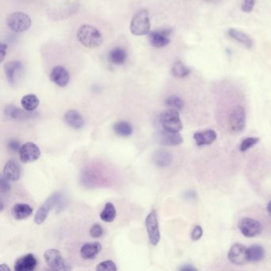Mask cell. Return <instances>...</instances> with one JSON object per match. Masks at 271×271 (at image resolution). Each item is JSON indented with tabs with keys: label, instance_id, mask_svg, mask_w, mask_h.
<instances>
[{
	"label": "cell",
	"instance_id": "cell-1",
	"mask_svg": "<svg viewBox=\"0 0 271 271\" xmlns=\"http://www.w3.org/2000/svg\"><path fill=\"white\" fill-rule=\"evenodd\" d=\"M77 39L86 48L96 49L103 43L102 34L94 26L82 25L78 29Z\"/></svg>",
	"mask_w": 271,
	"mask_h": 271
},
{
	"label": "cell",
	"instance_id": "cell-2",
	"mask_svg": "<svg viewBox=\"0 0 271 271\" xmlns=\"http://www.w3.org/2000/svg\"><path fill=\"white\" fill-rule=\"evenodd\" d=\"M64 203H65V199H64L63 195L60 192H56L50 196L46 201L44 202L42 205L38 208V210L35 214V218H34L35 223H37L38 225L42 224L47 219L50 211L52 210L55 206L57 208H61L63 206Z\"/></svg>",
	"mask_w": 271,
	"mask_h": 271
},
{
	"label": "cell",
	"instance_id": "cell-3",
	"mask_svg": "<svg viewBox=\"0 0 271 271\" xmlns=\"http://www.w3.org/2000/svg\"><path fill=\"white\" fill-rule=\"evenodd\" d=\"M160 123L163 130L171 133H179L182 130V122L178 110L170 108L163 111L160 115Z\"/></svg>",
	"mask_w": 271,
	"mask_h": 271
},
{
	"label": "cell",
	"instance_id": "cell-4",
	"mask_svg": "<svg viewBox=\"0 0 271 271\" xmlns=\"http://www.w3.org/2000/svg\"><path fill=\"white\" fill-rule=\"evenodd\" d=\"M130 32L135 36L148 35L150 31V18L146 10H141L133 17L130 26Z\"/></svg>",
	"mask_w": 271,
	"mask_h": 271
},
{
	"label": "cell",
	"instance_id": "cell-5",
	"mask_svg": "<svg viewBox=\"0 0 271 271\" xmlns=\"http://www.w3.org/2000/svg\"><path fill=\"white\" fill-rule=\"evenodd\" d=\"M7 26L11 31L22 33L27 31L31 26V19L24 12H14L9 15L6 19Z\"/></svg>",
	"mask_w": 271,
	"mask_h": 271
},
{
	"label": "cell",
	"instance_id": "cell-6",
	"mask_svg": "<svg viewBox=\"0 0 271 271\" xmlns=\"http://www.w3.org/2000/svg\"><path fill=\"white\" fill-rule=\"evenodd\" d=\"M44 258L46 264L56 271H70L71 267L65 260L61 252L56 249H49L45 252Z\"/></svg>",
	"mask_w": 271,
	"mask_h": 271
},
{
	"label": "cell",
	"instance_id": "cell-7",
	"mask_svg": "<svg viewBox=\"0 0 271 271\" xmlns=\"http://www.w3.org/2000/svg\"><path fill=\"white\" fill-rule=\"evenodd\" d=\"M238 228L241 233L247 238L258 236L263 232V225L260 222L252 218L245 217L240 219Z\"/></svg>",
	"mask_w": 271,
	"mask_h": 271
},
{
	"label": "cell",
	"instance_id": "cell-8",
	"mask_svg": "<svg viewBox=\"0 0 271 271\" xmlns=\"http://www.w3.org/2000/svg\"><path fill=\"white\" fill-rule=\"evenodd\" d=\"M246 125L245 110L242 106H237L232 111L228 118V126L233 133L243 131Z\"/></svg>",
	"mask_w": 271,
	"mask_h": 271
},
{
	"label": "cell",
	"instance_id": "cell-9",
	"mask_svg": "<svg viewBox=\"0 0 271 271\" xmlns=\"http://www.w3.org/2000/svg\"><path fill=\"white\" fill-rule=\"evenodd\" d=\"M145 223L150 243L153 246L158 245L160 241L161 234L156 211L153 210L149 213L145 218Z\"/></svg>",
	"mask_w": 271,
	"mask_h": 271
},
{
	"label": "cell",
	"instance_id": "cell-10",
	"mask_svg": "<svg viewBox=\"0 0 271 271\" xmlns=\"http://www.w3.org/2000/svg\"><path fill=\"white\" fill-rule=\"evenodd\" d=\"M4 71L9 84L15 86L23 75L24 68L19 61H11L5 64Z\"/></svg>",
	"mask_w": 271,
	"mask_h": 271
},
{
	"label": "cell",
	"instance_id": "cell-11",
	"mask_svg": "<svg viewBox=\"0 0 271 271\" xmlns=\"http://www.w3.org/2000/svg\"><path fill=\"white\" fill-rule=\"evenodd\" d=\"M170 29H163L149 33V41L154 48H163L170 42L169 36L171 35Z\"/></svg>",
	"mask_w": 271,
	"mask_h": 271
},
{
	"label": "cell",
	"instance_id": "cell-12",
	"mask_svg": "<svg viewBox=\"0 0 271 271\" xmlns=\"http://www.w3.org/2000/svg\"><path fill=\"white\" fill-rule=\"evenodd\" d=\"M20 160L22 163H33L41 156L40 148L34 143H26L21 146L19 150Z\"/></svg>",
	"mask_w": 271,
	"mask_h": 271
},
{
	"label": "cell",
	"instance_id": "cell-13",
	"mask_svg": "<svg viewBox=\"0 0 271 271\" xmlns=\"http://www.w3.org/2000/svg\"><path fill=\"white\" fill-rule=\"evenodd\" d=\"M228 258L232 264L241 266L245 264L247 259V247L241 243H235L228 252Z\"/></svg>",
	"mask_w": 271,
	"mask_h": 271
},
{
	"label": "cell",
	"instance_id": "cell-14",
	"mask_svg": "<svg viewBox=\"0 0 271 271\" xmlns=\"http://www.w3.org/2000/svg\"><path fill=\"white\" fill-rule=\"evenodd\" d=\"M50 79L53 83L59 87L65 88L70 81V75L68 70L63 66L56 65L53 68L50 72Z\"/></svg>",
	"mask_w": 271,
	"mask_h": 271
},
{
	"label": "cell",
	"instance_id": "cell-15",
	"mask_svg": "<svg viewBox=\"0 0 271 271\" xmlns=\"http://www.w3.org/2000/svg\"><path fill=\"white\" fill-rule=\"evenodd\" d=\"M157 141L162 145L175 146L181 145L183 143L182 136L179 133H171L163 130L156 135Z\"/></svg>",
	"mask_w": 271,
	"mask_h": 271
},
{
	"label": "cell",
	"instance_id": "cell-16",
	"mask_svg": "<svg viewBox=\"0 0 271 271\" xmlns=\"http://www.w3.org/2000/svg\"><path fill=\"white\" fill-rule=\"evenodd\" d=\"M37 258L32 254H27L18 258L15 264V271H33L37 267Z\"/></svg>",
	"mask_w": 271,
	"mask_h": 271
},
{
	"label": "cell",
	"instance_id": "cell-17",
	"mask_svg": "<svg viewBox=\"0 0 271 271\" xmlns=\"http://www.w3.org/2000/svg\"><path fill=\"white\" fill-rule=\"evenodd\" d=\"M21 174H22V167L17 161L12 159L6 163L3 169V175L9 181H16L19 179Z\"/></svg>",
	"mask_w": 271,
	"mask_h": 271
},
{
	"label": "cell",
	"instance_id": "cell-18",
	"mask_svg": "<svg viewBox=\"0 0 271 271\" xmlns=\"http://www.w3.org/2000/svg\"><path fill=\"white\" fill-rule=\"evenodd\" d=\"M102 246L98 242L85 243L80 249V255L85 260H91L100 254Z\"/></svg>",
	"mask_w": 271,
	"mask_h": 271
},
{
	"label": "cell",
	"instance_id": "cell-19",
	"mask_svg": "<svg viewBox=\"0 0 271 271\" xmlns=\"http://www.w3.org/2000/svg\"><path fill=\"white\" fill-rule=\"evenodd\" d=\"M217 138V135L215 130H210V129L204 130L201 132L195 133L193 135V139L198 146L210 145L216 141Z\"/></svg>",
	"mask_w": 271,
	"mask_h": 271
},
{
	"label": "cell",
	"instance_id": "cell-20",
	"mask_svg": "<svg viewBox=\"0 0 271 271\" xmlns=\"http://www.w3.org/2000/svg\"><path fill=\"white\" fill-rule=\"evenodd\" d=\"M65 121L66 124L73 129H81L85 126V120L82 115L75 110H70L65 114Z\"/></svg>",
	"mask_w": 271,
	"mask_h": 271
},
{
	"label": "cell",
	"instance_id": "cell-21",
	"mask_svg": "<svg viewBox=\"0 0 271 271\" xmlns=\"http://www.w3.org/2000/svg\"><path fill=\"white\" fill-rule=\"evenodd\" d=\"M173 155L167 150H160L154 152L153 162L159 167H167L172 163Z\"/></svg>",
	"mask_w": 271,
	"mask_h": 271
},
{
	"label": "cell",
	"instance_id": "cell-22",
	"mask_svg": "<svg viewBox=\"0 0 271 271\" xmlns=\"http://www.w3.org/2000/svg\"><path fill=\"white\" fill-rule=\"evenodd\" d=\"M265 257V250L262 246L252 245L247 248V262L257 263L263 260Z\"/></svg>",
	"mask_w": 271,
	"mask_h": 271
},
{
	"label": "cell",
	"instance_id": "cell-23",
	"mask_svg": "<svg viewBox=\"0 0 271 271\" xmlns=\"http://www.w3.org/2000/svg\"><path fill=\"white\" fill-rule=\"evenodd\" d=\"M32 207L27 204H16L12 208V214L18 220L26 219L33 214Z\"/></svg>",
	"mask_w": 271,
	"mask_h": 271
},
{
	"label": "cell",
	"instance_id": "cell-24",
	"mask_svg": "<svg viewBox=\"0 0 271 271\" xmlns=\"http://www.w3.org/2000/svg\"><path fill=\"white\" fill-rule=\"evenodd\" d=\"M126 50L121 47H115L110 51L108 54L109 61H111L113 65H122L125 63L126 61Z\"/></svg>",
	"mask_w": 271,
	"mask_h": 271
},
{
	"label": "cell",
	"instance_id": "cell-25",
	"mask_svg": "<svg viewBox=\"0 0 271 271\" xmlns=\"http://www.w3.org/2000/svg\"><path fill=\"white\" fill-rule=\"evenodd\" d=\"M228 35L233 39L238 41L239 43L243 44V46H246L247 48H252L253 46L252 38L248 35H246L245 33L237 31L235 29H230L228 31Z\"/></svg>",
	"mask_w": 271,
	"mask_h": 271
},
{
	"label": "cell",
	"instance_id": "cell-26",
	"mask_svg": "<svg viewBox=\"0 0 271 271\" xmlns=\"http://www.w3.org/2000/svg\"><path fill=\"white\" fill-rule=\"evenodd\" d=\"M40 101L34 94H28L23 96L21 100V104L25 111H33L39 106Z\"/></svg>",
	"mask_w": 271,
	"mask_h": 271
},
{
	"label": "cell",
	"instance_id": "cell-27",
	"mask_svg": "<svg viewBox=\"0 0 271 271\" xmlns=\"http://www.w3.org/2000/svg\"><path fill=\"white\" fill-rule=\"evenodd\" d=\"M4 114L6 117L9 120H19V119H25L29 113L22 111L21 109L18 108L15 105H7L5 108Z\"/></svg>",
	"mask_w": 271,
	"mask_h": 271
},
{
	"label": "cell",
	"instance_id": "cell-28",
	"mask_svg": "<svg viewBox=\"0 0 271 271\" xmlns=\"http://www.w3.org/2000/svg\"><path fill=\"white\" fill-rule=\"evenodd\" d=\"M113 130L117 135L123 137L130 136L133 133L132 126L126 121H120L114 124Z\"/></svg>",
	"mask_w": 271,
	"mask_h": 271
},
{
	"label": "cell",
	"instance_id": "cell-29",
	"mask_svg": "<svg viewBox=\"0 0 271 271\" xmlns=\"http://www.w3.org/2000/svg\"><path fill=\"white\" fill-rule=\"evenodd\" d=\"M100 219L106 223H111L116 217V209L114 204L111 202H108L105 204L104 210L101 212L100 215Z\"/></svg>",
	"mask_w": 271,
	"mask_h": 271
},
{
	"label": "cell",
	"instance_id": "cell-30",
	"mask_svg": "<svg viewBox=\"0 0 271 271\" xmlns=\"http://www.w3.org/2000/svg\"><path fill=\"white\" fill-rule=\"evenodd\" d=\"M172 73L178 78H184L189 76L190 73V70L189 68L185 66L183 62L178 61L174 63L172 67Z\"/></svg>",
	"mask_w": 271,
	"mask_h": 271
},
{
	"label": "cell",
	"instance_id": "cell-31",
	"mask_svg": "<svg viewBox=\"0 0 271 271\" xmlns=\"http://www.w3.org/2000/svg\"><path fill=\"white\" fill-rule=\"evenodd\" d=\"M165 105L176 110H181L184 108V101L178 96H171L165 100Z\"/></svg>",
	"mask_w": 271,
	"mask_h": 271
},
{
	"label": "cell",
	"instance_id": "cell-32",
	"mask_svg": "<svg viewBox=\"0 0 271 271\" xmlns=\"http://www.w3.org/2000/svg\"><path fill=\"white\" fill-rule=\"evenodd\" d=\"M259 142V139L256 138V137H249L247 139H244L242 144H241L239 150L241 152H245L249 150L250 148L253 147L254 145L258 144Z\"/></svg>",
	"mask_w": 271,
	"mask_h": 271
},
{
	"label": "cell",
	"instance_id": "cell-33",
	"mask_svg": "<svg viewBox=\"0 0 271 271\" xmlns=\"http://www.w3.org/2000/svg\"><path fill=\"white\" fill-rule=\"evenodd\" d=\"M96 271H116L117 267L115 263L111 260L104 261L100 263L96 267Z\"/></svg>",
	"mask_w": 271,
	"mask_h": 271
},
{
	"label": "cell",
	"instance_id": "cell-34",
	"mask_svg": "<svg viewBox=\"0 0 271 271\" xmlns=\"http://www.w3.org/2000/svg\"><path fill=\"white\" fill-rule=\"evenodd\" d=\"M0 189H1L2 196L8 194L11 191V184L9 182L8 179L4 175L1 176L0 178Z\"/></svg>",
	"mask_w": 271,
	"mask_h": 271
},
{
	"label": "cell",
	"instance_id": "cell-35",
	"mask_svg": "<svg viewBox=\"0 0 271 271\" xmlns=\"http://www.w3.org/2000/svg\"><path fill=\"white\" fill-rule=\"evenodd\" d=\"M90 235L92 238L97 239V238H100L104 235V229H103L101 225L96 223L90 229Z\"/></svg>",
	"mask_w": 271,
	"mask_h": 271
},
{
	"label": "cell",
	"instance_id": "cell-36",
	"mask_svg": "<svg viewBox=\"0 0 271 271\" xmlns=\"http://www.w3.org/2000/svg\"><path fill=\"white\" fill-rule=\"evenodd\" d=\"M256 0H243L242 3V11H244L246 13H250L253 11L254 4H255Z\"/></svg>",
	"mask_w": 271,
	"mask_h": 271
},
{
	"label": "cell",
	"instance_id": "cell-37",
	"mask_svg": "<svg viewBox=\"0 0 271 271\" xmlns=\"http://www.w3.org/2000/svg\"><path fill=\"white\" fill-rule=\"evenodd\" d=\"M203 235V229L199 225H197L193 228V232H192V239L194 241L199 240L202 237Z\"/></svg>",
	"mask_w": 271,
	"mask_h": 271
},
{
	"label": "cell",
	"instance_id": "cell-38",
	"mask_svg": "<svg viewBox=\"0 0 271 271\" xmlns=\"http://www.w3.org/2000/svg\"><path fill=\"white\" fill-rule=\"evenodd\" d=\"M7 46L6 44H0V61L2 62L4 60L5 56L7 55Z\"/></svg>",
	"mask_w": 271,
	"mask_h": 271
},
{
	"label": "cell",
	"instance_id": "cell-39",
	"mask_svg": "<svg viewBox=\"0 0 271 271\" xmlns=\"http://www.w3.org/2000/svg\"><path fill=\"white\" fill-rule=\"evenodd\" d=\"M9 148L11 150H13V151H19L20 149V144L18 142L16 141V140H11L8 144Z\"/></svg>",
	"mask_w": 271,
	"mask_h": 271
},
{
	"label": "cell",
	"instance_id": "cell-40",
	"mask_svg": "<svg viewBox=\"0 0 271 271\" xmlns=\"http://www.w3.org/2000/svg\"><path fill=\"white\" fill-rule=\"evenodd\" d=\"M180 271H198V269H196L195 267H193L192 265H184L182 267H181Z\"/></svg>",
	"mask_w": 271,
	"mask_h": 271
},
{
	"label": "cell",
	"instance_id": "cell-41",
	"mask_svg": "<svg viewBox=\"0 0 271 271\" xmlns=\"http://www.w3.org/2000/svg\"><path fill=\"white\" fill-rule=\"evenodd\" d=\"M0 269L1 270H4V271H10V268H9L8 266H7L6 264H2L0 266Z\"/></svg>",
	"mask_w": 271,
	"mask_h": 271
},
{
	"label": "cell",
	"instance_id": "cell-42",
	"mask_svg": "<svg viewBox=\"0 0 271 271\" xmlns=\"http://www.w3.org/2000/svg\"><path fill=\"white\" fill-rule=\"evenodd\" d=\"M267 211L269 213L270 217H271V200L269 202V204L267 205Z\"/></svg>",
	"mask_w": 271,
	"mask_h": 271
}]
</instances>
